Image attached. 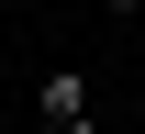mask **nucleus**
Listing matches in <instances>:
<instances>
[{
	"instance_id": "obj_2",
	"label": "nucleus",
	"mask_w": 145,
	"mask_h": 134,
	"mask_svg": "<svg viewBox=\"0 0 145 134\" xmlns=\"http://www.w3.org/2000/svg\"><path fill=\"white\" fill-rule=\"evenodd\" d=\"M34 134H89V123H34Z\"/></svg>"
},
{
	"instance_id": "obj_1",
	"label": "nucleus",
	"mask_w": 145,
	"mask_h": 134,
	"mask_svg": "<svg viewBox=\"0 0 145 134\" xmlns=\"http://www.w3.org/2000/svg\"><path fill=\"white\" fill-rule=\"evenodd\" d=\"M34 123H89V78H78V67H45V90H34Z\"/></svg>"
},
{
	"instance_id": "obj_3",
	"label": "nucleus",
	"mask_w": 145,
	"mask_h": 134,
	"mask_svg": "<svg viewBox=\"0 0 145 134\" xmlns=\"http://www.w3.org/2000/svg\"><path fill=\"white\" fill-rule=\"evenodd\" d=\"M112 11H145V0H112Z\"/></svg>"
}]
</instances>
